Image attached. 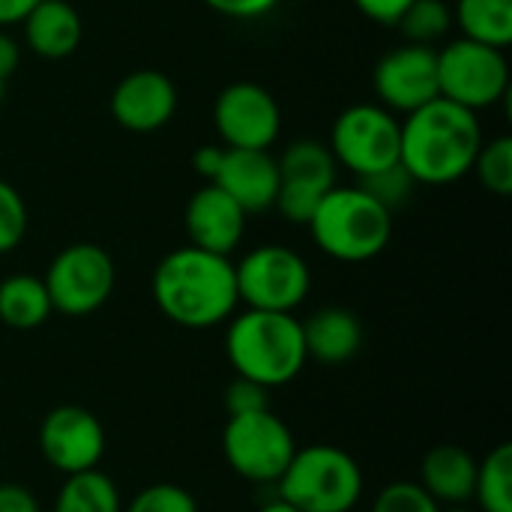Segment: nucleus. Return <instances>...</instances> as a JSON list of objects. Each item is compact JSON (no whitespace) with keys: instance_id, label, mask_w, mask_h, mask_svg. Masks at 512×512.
<instances>
[{"instance_id":"nucleus-1","label":"nucleus","mask_w":512,"mask_h":512,"mask_svg":"<svg viewBox=\"0 0 512 512\" xmlns=\"http://www.w3.org/2000/svg\"><path fill=\"white\" fill-rule=\"evenodd\" d=\"M153 300L159 312L186 330H210L225 324L240 297L237 276L228 255L180 246L168 252L153 270Z\"/></svg>"},{"instance_id":"nucleus-2","label":"nucleus","mask_w":512,"mask_h":512,"mask_svg":"<svg viewBox=\"0 0 512 512\" xmlns=\"http://www.w3.org/2000/svg\"><path fill=\"white\" fill-rule=\"evenodd\" d=\"M480 144L483 126L477 111L438 96L405 117L399 162L417 183L447 186L471 174Z\"/></svg>"},{"instance_id":"nucleus-3","label":"nucleus","mask_w":512,"mask_h":512,"mask_svg":"<svg viewBox=\"0 0 512 512\" xmlns=\"http://www.w3.org/2000/svg\"><path fill=\"white\" fill-rule=\"evenodd\" d=\"M225 354L240 378L267 390L291 384L306 366L303 327L294 312L246 309L231 315L225 333Z\"/></svg>"},{"instance_id":"nucleus-4","label":"nucleus","mask_w":512,"mask_h":512,"mask_svg":"<svg viewBox=\"0 0 512 512\" xmlns=\"http://www.w3.org/2000/svg\"><path fill=\"white\" fill-rule=\"evenodd\" d=\"M306 228L324 255L360 264L387 249L393 237V213L360 186H333L315 207Z\"/></svg>"},{"instance_id":"nucleus-5","label":"nucleus","mask_w":512,"mask_h":512,"mask_svg":"<svg viewBox=\"0 0 512 512\" xmlns=\"http://www.w3.org/2000/svg\"><path fill=\"white\" fill-rule=\"evenodd\" d=\"M276 489L300 512H351L363 498V471L342 447L309 444L297 447Z\"/></svg>"},{"instance_id":"nucleus-6","label":"nucleus","mask_w":512,"mask_h":512,"mask_svg":"<svg viewBox=\"0 0 512 512\" xmlns=\"http://www.w3.org/2000/svg\"><path fill=\"white\" fill-rule=\"evenodd\" d=\"M438 87L441 96L468 108H492L510 93V63L504 48L456 39L438 51Z\"/></svg>"},{"instance_id":"nucleus-7","label":"nucleus","mask_w":512,"mask_h":512,"mask_svg":"<svg viewBox=\"0 0 512 512\" xmlns=\"http://www.w3.org/2000/svg\"><path fill=\"white\" fill-rule=\"evenodd\" d=\"M222 453L231 471L249 483H276L297 453L294 432L270 408L258 414L228 417L222 432Z\"/></svg>"},{"instance_id":"nucleus-8","label":"nucleus","mask_w":512,"mask_h":512,"mask_svg":"<svg viewBox=\"0 0 512 512\" xmlns=\"http://www.w3.org/2000/svg\"><path fill=\"white\" fill-rule=\"evenodd\" d=\"M42 282L54 312L66 318H84L108 303L117 285V270L102 246L72 243L54 255Z\"/></svg>"},{"instance_id":"nucleus-9","label":"nucleus","mask_w":512,"mask_h":512,"mask_svg":"<svg viewBox=\"0 0 512 512\" xmlns=\"http://www.w3.org/2000/svg\"><path fill=\"white\" fill-rule=\"evenodd\" d=\"M327 147L339 165H345L357 177H366L399 162L402 123L384 105L360 102L336 117Z\"/></svg>"},{"instance_id":"nucleus-10","label":"nucleus","mask_w":512,"mask_h":512,"mask_svg":"<svg viewBox=\"0 0 512 512\" xmlns=\"http://www.w3.org/2000/svg\"><path fill=\"white\" fill-rule=\"evenodd\" d=\"M237 297L246 309L294 312L312 288L309 264L288 246H258L234 264Z\"/></svg>"},{"instance_id":"nucleus-11","label":"nucleus","mask_w":512,"mask_h":512,"mask_svg":"<svg viewBox=\"0 0 512 512\" xmlns=\"http://www.w3.org/2000/svg\"><path fill=\"white\" fill-rule=\"evenodd\" d=\"M276 165H279V192L273 207L288 222L306 225L315 207L324 201V195L336 186L339 162L333 159L327 144L315 138H300L285 147Z\"/></svg>"},{"instance_id":"nucleus-12","label":"nucleus","mask_w":512,"mask_h":512,"mask_svg":"<svg viewBox=\"0 0 512 512\" xmlns=\"http://www.w3.org/2000/svg\"><path fill=\"white\" fill-rule=\"evenodd\" d=\"M213 126L225 147L270 150L282 132V111L270 90L252 81H237L216 96Z\"/></svg>"},{"instance_id":"nucleus-13","label":"nucleus","mask_w":512,"mask_h":512,"mask_svg":"<svg viewBox=\"0 0 512 512\" xmlns=\"http://www.w3.org/2000/svg\"><path fill=\"white\" fill-rule=\"evenodd\" d=\"M39 450L63 477L93 471L105 456V429L93 411L81 405H57L39 426Z\"/></svg>"},{"instance_id":"nucleus-14","label":"nucleus","mask_w":512,"mask_h":512,"mask_svg":"<svg viewBox=\"0 0 512 512\" xmlns=\"http://www.w3.org/2000/svg\"><path fill=\"white\" fill-rule=\"evenodd\" d=\"M375 93L387 111L411 114L441 96L438 87V51L432 45L405 42L387 51L372 72Z\"/></svg>"},{"instance_id":"nucleus-15","label":"nucleus","mask_w":512,"mask_h":512,"mask_svg":"<svg viewBox=\"0 0 512 512\" xmlns=\"http://www.w3.org/2000/svg\"><path fill=\"white\" fill-rule=\"evenodd\" d=\"M177 111V87L159 69L129 72L111 93V114L129 132H156Z\"/></svg>"},{"instance_id":"nucleus-16","label":"nucleus","mask_w":512,"mask_h":512,"mask_svg":"<svg viewBox=\"0 0 512 512\" xmlns=\"http://www.w3.org/2000/svg\"><path fill=\"white\" fill-rule=\"evenodd\" d=\"M228 198H234L246 216L267 213L276 204L279 192V165L270 150H240L225 147L222 165L210 180Z\"/></svg>"},{"instance_id":"nucleus-17","label":"nucleus","mask_w":512,"mask_h":512,"mask_svg":"<svg viewBox=\"0 0 512 512\" xmlns=\"http://www.w3.org/2000/svg\"><path fill=\"white\" fill-rule=\"evenodd\" d=\"M246 219L249 216L243 213V207L213 183L201 186L189 198L186 216H183L189 246H198L216 255H231L240 246L246 234Z\"/></svg>"},{"instance_id":"nucleus-18","label":"nucleus","mask_w":512,"mask_h":512,"mask_svg":"<svg viewBox=\"0 0 512 512\" xmlns=\"http://www.w3.org/2000/svg\"><path fill=\"white\" fill-rule=\"evenodd\" d=\"M303 327V345L306 357L324 366H342L354 360L363 348V324L351 309L327 306L312 312Z\"/></svg>"},{"instance_id":"nucleus-19","label":"nucleus","mask_w":512,"mask_h":512,"mask_svg":"<svg viewBox=\"0 0 512 512\" xmlns=\"http://www.w3.org/2000/svg\"><path fill=\"white\" fill-rule=\"evenodd\" d=\"M21 24L27 45L45 60H63L75 54L84 36L81 15L69 0H39Z\"/></svg>"},{"instance_id":"nucleus-20","label":"nucleus","mask_w":512,"mask_h":512,"mask_svg":"<svg viewBox=\"0 0 512 512\" xmlns=\"http://www.w3.org/2000/svg\"><path fill=\"white\" fill-rule=\"evenodd\" d=\"M474 483H477V459L456 444H441L429 450L420 465V486L438 504L459 507L474 501Z\"/></svg>"},{"instance_id":"nucleus-21","label":"nucleus","mask_w":512,"mask_h":512,"mask_svg":"<svg viewBox=\"0 0 512 512\" xmlns=\"http://www.w3.org/2000/svg\"><path fill=\"white\" fill-rule=\"evenodd\" d=\"M51 312V297L39 276L15 273L0 282V324L9 330H36Z\"/></svg>"},{"instance_id":"nucleus-22","label":"nucleus","mask_w":512,"mask_h":512,"mask_svg":"<svg viewBox=\"0 0 512 512\" xmlns=\"http://www.w3.org/2000/svg\"><path fill=\"white\" fill-rule=\"evenodd\" d=\"M453 24L462 27L465 39L507 51L512 42V0H459Z\"/></svg>"},{"instance_id":"nucleus-23","label":"nucleus","mask_w":512,"mask_h":512,"mask_svg":"<svg viewBox=\"0 0 512 512\" xmlns=\"http://www.w3.org/2000/svg\"><path fill=\"white\" fill-rule=\"evenodd\" d=\"M54 512H123L120 489L99 468L69 474L54 498Z\"/></svg>"},{"instance_id":"nucleus-24","label":"nucleus","mask_w":512,"mask_h":512,"mask_svg":"<svg viewBox=\"0 0 512 512\" xmlns=\"http://www.w3.org/2000/svg\"><path fill=\"white\" fill-rule=\"evenodd\" d=\"M474 501L480 512H512V447L498 444L477 462Z\"/></svg>"},{"instance_id":"nucleus-25","label":"nucleus","mask_w":512,"mask_h":512,"mask_svg":"<svg viewBox=\"0 0 512 512\" xmlns=\"http://www.w3.org/2000/svg\"><path fill=\"white\" fill-rule=\"evenodd\" d=\"M405 42L435 45L453 27V9L444 0H411L402 18L396 21Z\"/></svg>"},{"instance_id":"nucleus-26","label":"nucleus","mask_w":512,"mask_h":512,"mask_svg":"<svg viewBox=\"0 0 512 512\" xmlns=\"http://www.w3.org/2000/svg\"><path fill=\"white\" fill-rule=\"evenodd\" d=\"M471 171L477 174V180H480L489 192H495V195L507 198V195L512 192V138L510 135H498V138H492V141H483Z\"/></svg>"},{"instance_id":"nucleus-27","label":"nucleus","mask_w":512,"mask_h":512,"mask_svg":"<svg viewBox=\"0 0 512 512\" xmlns=\"http://www.w3.org/2000/svg\"><path fill=\"white\" fill-rule=\"evenodd\" d=\"M414 186H417V180L408 174V168H405L402 162H396V165H390V168H381V171H375V174L360 177V189H363L369 198H375L381 207H387L390 213H393L396 207H402V204L411 198Z\"/></svg>"},{"instance_id":"nucleus-28","label":"nucleus","mask_w":512,"mask_h":512,"mask_svg":"<svg viewBox=\"0 0 512 512\" xmlns=\"http://www.w3.org/2000/svg\"><path fill=\"white\" fill-rule=\"evenodd\" d=\"M123 512H201L189 489L177 483H153L141 489Z\"/></svg>"},{"instance_id":"nucleus-29","label":"nucleus","mask_w":512,"mask_h":512,"mask_svg":"<svg viewBox=\"0 0 512 512\" xmlns=\"http://www.w3.org/2000/svg\"><path fill=\"white\" fill-rule=\"evenodd\" d=\"M372 512H441V504L420 483L399 480L378 492Z\"/></svg>"},{"instance_id":"nucleus-30","label":"nucleus","mask_w":512,"mask_h":512,"mask_svg":"<svg viewBox=\"0 0 512 512\" xmlns=\"http://www.w3.org/2000/svg\"><path fill=\"white\" fill-rule=\"evenodd\" d=\"M27 234V204L18 189L0 180V255L12 252Z\"/></svg>"},{"instance_id":"nucleus-31","label":"nucleus","mask_w":512,"mask_h":512,"mask_svg":"<svg viewBox=\"0 0 512 512\" xmlns=\"http://www.w3.org/2000/svg\"><path fill=\"white\" fill-rule=\"evenodd\" d=\"M270 408V390L249 381V378H234L225 390V411L228 417H240V414H258Z\"/></svg>"},{"instance_id":"nucleus-32","label":"nucleus","mask_w":512,"mask_h":512,"mask_svg":"<svg viewBox=\"0 0 512 512\" xmlns=\"http://www.w3.org/2000/svg\"><path fill=\"white\" fill-rule=\"evenodd\" d=\"M210 9H216L219 15H228V18H240V21H249V18H261L267 15L270 9L279 6V0H204Z\"/></svg>"},{"instance_id":"nucleus-33","label":"nucleus","mask_w":512,"mask_h":512,"mask_svg":"<svg viewBox=\"0 0 512 512\" xmlns=\"http://www.w3.org/2000/svg\"><path fill=\"white\" fill-rule=\"evenodd\" d=\"M354 3L366 18H372L384 27H396V21L402 18V12L408 9L411 0H354Z\"/></svg>"},{"instance_id":"nucleus-34","label":"nucleus","mask_w":512,"mask_h":512,"mask_svg":"<svg viewBox=\"0 0 512 512\" xmlns=\"http://www.w3.org/2000/svg\"><path fill=\"white\" fill-rule=\"evenodd\" d=\"M0 512H39V501L21 483H0Z\"/></svg>"},{"instance_id":"nucleus-35","label":"nucleus","mask_w":512,"mask_h":512,"mask_svg":"<svg viewBox=\"0 0 512 512\" xmlns=\"http://www.w3.org/2000/svg\"><path fill=\"white\" fill-rule=\"evenodd\" d=\"M222 156H225V144H207V147L195 150V156H192V168H195V174H198V177H204V180L210 183V180L216 177L219 165H222Z\"/></svg>"},{"instance_id":"nucleus-36","label":"nucleus","mask_w":512,"mask_h":512,"mask_svg":"<svg viewBox=\"0 0 512 512\" xmlns=\"http://www.w3.org/2000/svg\"><path fill=\"white\" fill-rule=\"evenodd\" d=\"M18 60H21V48H18V42L9 36V33H3L0 30V75L9 81V75L18 69Z\"/></svg>"},{"instance_id":"nucleus-37","label":"nucleus","mask_w":512,"mask_h":512,"mask_svg":"<svg viewBox=\"0 0 512 512\" xmlns=\"http://www.w3.org/2000/svg\"><path fill=\"white\" fill-rule=\"evenodd\" d=\"M39 0H0V27L21 24Z\"/></svg>"},{"instance_id":"nucleus-38","label":"nucleus","mask_w":512,"mask_h":512,"mask_svg":"<svg viewBox=\"0 0 512 512\" xmlns=\"http://www.w3.org/2000/svg\"><path fill=\"white\" fill-rule=\"evenodd\" d=\"M258 512H300V510H297V507H291L288 501H282V498L276 495V501H267V504H264Z\"/></svg>"},{"instance_id":"nucleus-39","label":"nucleus","mask_w":512,"mask_h":512,"mask_svg":"<svg viewBox=\"0 0 512 512\" xmlns=\"http://www.w3.org/2000/svg\"><path fill=\"white\" fill-rule=\"evenodd\" d=\"M441 512H480V510H471L468 504H459V507H450V510H441Z\"/></svg>"},{"instance_id":"nucleus-40","label":"nucleus","mask_w":512,"mask_h":512,"mask_svg":"<svg viewBox=\"0 0 512 512\" xmlns=\"http://www.w3.org/2000/svg\"><path fill=\"white\" fill-rule=\"evenodd\" d=\"M3 90H6V78L0 75V99H3Z\"/></svg>"}]
</instances>
